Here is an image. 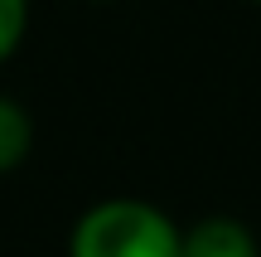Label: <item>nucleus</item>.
Wrapping results in <instances>:
<instances>
[{"label":"nucleus","instance_id":"1","mask_svg":"<svg viewBox=\"0 0 261 257\" xmlns=\"http://www.w3.org/2000/svg\"><path fill=\"white\" fill-rule=\"evenodd\" d=\"M184 233L145 199H102L77 219L73 257H179Z\"/></svg>","mask_w":261,"mask_h":257},{"label":"nucleus","instance_id":"2","mask_svg":"<svg viewBox=\"0 0 261 257\" xmlns=\"http://www.w3.org/2000/svg\"><path fill=\"white\" fill-rule=\"evenodd\" d=\"M179 257H256V238L247 223L227 219V214H213V219H198L184 233Z\"/></svg>","mask_w":261,"mask_h":257},{"label":"nucleus","instance_id":"3","mask_svg":"<svg viewBox=\"0 0 261 257\" xmlns=\"http://www.w3.org/2000/svg\"><path fill=\"white\" fill-rule=\"evenodd\" d=\"M29 146H34V122L15 97L0 92V175L19 170L29 160Z\"/></svg>","mask_w":261,"mask_h":257},{"label":"nucleus","instance_id":"4","mask_svg":"<svg viewBox=\"0 0 261 257\" xmlns=\"http://www.w3.org/2000/svg\"><path fill=\"white\" fill-rule=\"evenodd\" d=\"M24 25H29V0H0V63L15 58Z\"/></svg>","mask_w":261,"mask_h":257},{"label":"nucleus","instance_id":"5","mask_svg":"<svg viewBox=\"0 0 261 257\" xmlns=\"http://www.w3.org/2000/svg\"><path fill=\"white\" fill-rule=\"evenodd\" d=\"M256 5H261V0H256Z\"/></svg>","mask_w":261,"mask_h":257}]
</instances>
